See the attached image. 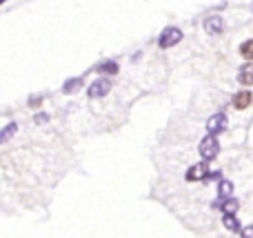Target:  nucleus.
Wrapping results in <instances>:
<instances>
[{"mask_svg":"<svg viewBox=\"0 0 253 238\" xmlns=\"http://www.w3.org/2000/svg\"><path fill=\"white\" fill-rule=\"evenodd\" d=\"M240 56L247 58V60H253V38L245 40V43L240 45Z\"/></svg>","mask_w":253,"mask_h":238,"instance_id":"15","label":"nucleus"},{"mask_svg":"<svg viewBox=\"0 0 253 238\" xmlns=\"http://www.w3.org/2000/svg\"><path fill=\"white\" fill-rule=\"evenodd\" d=\"M4 2H7V0H0V4H4Z\"/></svg>","mask_w":253,"mask_h":238,"instance_id":"19","label":"nucleus"},{"mask_svg":"<svg viewBox=\"0 0 253 238\" xmlns=\"http://www.w3.org/2000/svg\"><path fill=\"white\" fill-rule=\"evenodd\" d=\"M238 207H240V203H238L236 198H220V212L222 214H238Z\"/></svg>","mask_w":253,"mask_h":238,"instance_id":"10","label":"nucleus"},{"mask_svg":"<svg viewBox=\"0 0 253 238\" xmlns=\"http://www.w3.org/2000/svg\"><path fill=\"white\" fill-rule=\"evenodd\" d=\"M83 83H84V76H78V78L67 80V83L62 85V94H76L80 87H83Z\"/></svg>","mask_w":253,"mask_h":238,"instance_id":"11","label":"nucleus"},{"mask_svg":"<svg viewBox=\"0 0 253 238\" xmlns=\"http://www.w3.org/2000/svg\"><path fill=\"white\" fill-rule=\"evenodd\" d=\"M109 92H111V80L102 76V78H96L91 85H89L87 96L89 98H102V96H107Z\"/></svg>","mask_w":253,"mask_h":238,"instance_id":"4","label":"nucleus"},{"mask_svg":"<svg viewBox=\"0 0 253 238\" xmlns=\"http://www.w3.org/2000/svg\"><path fill=\"white\" fill-rule=\"evenodd\" d=\"M253 102V94L249 92V89H242V92H238L236 96H233V107H236V109H247V107H249Z\"/></svg>","mask_w":253,"mask_h":238,"instance_id":"8","label":"nucleus"},{"mask_svg":"<svg viewBox=\"0 0 253 238\" xmlns=\"http://www.w3.org/2000/svg\"><path fill=\"white\" fill-rule=\"evenodd\" d=\"M198 151H200L202 160H213L215 156L220 154V143H218V138H215L213 134L205 136V138L200 141V145H198Z\"/></svg>","mask_w":253,"mask_h":238,"instance_id":"2","label":"nucleus"},{"mask_svg":"<svg viewBox=\"0 0 253 238\" xmlns=\"http://www.w3.org/2000/svg\"><path fill=\"white\" fill-rule=\"evenodd\" d=\"M222 225L227 227L229 232H240L242 227H240V221L236 218V214H224L222 216Z\"/></svg>","mask_w":253,"mask_h":238,"instance_id":"13","label":"nucleus"},{"mask_svg":"<svg viewBox=\"0 0 253 238\" xmlns=\"http://www.w3.org/2000/svg\"><path fill=\"white\" fill-rule=\"evenodd\" d=\"M36 120H38V123H44V120H47V114H38L36 116Z\"/></svg>","mask_w":253,"mask_h":238,"instance_id":"18","label":"nucleus"},{"mask_svg":"<svg viewBox=\"0 0 253 238\" xmlns=\"http://www.w3.org/2000/svg\"><path fill=\"white\" fill-rule=\"evenodd\" d=\"M227 129H229V118L224 111H218V114H213L209 120H207V132L213 134V136L227 132Z\"/></svg>","mask_w":253,"mask_h":238,"instance_id":"3","label":"nucleus"},{"mask_svg":"<svg viewBox=\"0 0 253 238\" xmlns=\"http://www.w3.org/2000/svg\"><path fill=\"white\" fill-rule=\"evenodd\" d=\"M27 102H29V107H38L40 102H42V96H36V98L31 96V98H29V100H27Z\"/></svg>","mask_w":253,"mask_h":238,"instance_id":"17","label":"nucleus"},{"mask_svg":"<svg viewBox=\"0 0 253 238\" xmlns=\"http://www.w3.org/2000/svg\"><path fill=\"white\" fill-rule=\"evenodd\" d=\"M233 194V183L231 181H220L218 183V196L220 198H229Z\"/></svg>","mask_w":253,"mask_h":238,"instance_id":"14","label":"nucleus"},{"mask_svg":"<svg viewBox=\"0 0 253 238\" xmlns=\"http://www.w3.org/2000/svg\"><path fill=\"white\" fill-rule=\"evenodd\" d=\"M238 83L245 85V87H251L253 85V62L247 60L245 65L240 67V71H238Z\"/></svg>","mask_w":253,"mask_h":238,"instance_id":"7","label":"nucleus"},{"mask_svg":"<svg viewBox=\"0 0 253 238\" xmlns=\"http://www.w3.org/2000/svg\"><path fill=\"white\" fill-rule=\"evenodd\" d=\"M207 176H209V165H207V160H202V163H198V165H193V167H189L187 174H184V178H187L189 183H198V181L205 183Z\"/></svg>","mask_w":253,"mask_h":238,"instance_id":"5","label":"nucleus"},{"mask_svg":"<svg viewBox=\"0 0 253 238\" xmlns=\"http://www.w3.org/2000/svg\"><path fill=\"white\" fill-rule=\"evenodd\" d=\"M16 129H18V123H13V120L4 125V127L0 129V145H4V143L11 141V136L16 134Z\"/></svg>","mask_w":253,"mask_h":238,"instance_id":"12","label":"nucleus"},{"mask_svg":"<svg viewBox=\"0 0 253 238\" xmlns=\"http://www.w3.org/2000/svg\"><path fill=\"white\" fill-rule=\"evenodd\" d=\"M118 62L116 60H105V62H100V65H96V71L98 74H102V76H116L118 74Z\"/></svg>","mask_w":253,"mask_h":238,"instance_id":"9","label":"nucleus"},{"mask_svg":"<svg viewBox=\"0 0 253 238\" xmlns=\"http://www.w3.org/2000/svg\"><path fill=\"white\" fill-rule=\"evenodd\" d=\"M182 38H184L182 29H180V27H175V25H169V27H165V29H162L160 36H158V47H160V49H171V47H175V45H178Z\"/></svg>","mask_w":253,"mask_h":238,"instance_id":"1","label":"nucleus"},{"mask_svg":"<svg viewBox=\"0 0 253 238\" xmlns=\"http://www.w3.org/2000/svg\"><path fill=\"white\" fill-rule=\"evenodd\" d=\"M240 234H242V238H253V225L245 227V230H240Z\"/></svg>","mask_w":253,"mask_h":238,"instance_id":"16","label":"nucleus"},{"mask_svg":"<svg viewBox=\"0 0 253 238\" xmlns=\"http://www.w3.org/2000/svg\"><path fill=\"white\" fill-rule=\"evenodd\" d=\"M202 27H205V31L209 36H220L224 31V20H222V16H207L205 18V22H202Z\"/></svg>","mask_w":253,"mask_h":238,"instance_id":"6","label":"nucleus"}]
</instances>
